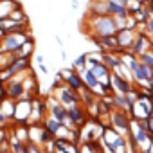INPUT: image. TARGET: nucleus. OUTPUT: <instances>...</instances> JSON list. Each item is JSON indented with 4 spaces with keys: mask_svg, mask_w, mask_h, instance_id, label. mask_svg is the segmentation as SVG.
I'll return each mask as SVG.
<instances>
[{
    "mask_svg": "<svg viewBox=\"0 0 153 153\" xmlns=\"http://www.w3.org/2000/svg\"><path fill=\"white\" fill-rule=\"evenodd\" d=\"M6 92H7L9 99L16 101V99H20V97L24 96V83L18 81L16 78H11L9 83H7V90H6Z\"/></svg>",
    "mask_w": 153,
    "mask_h": 153,
    "instance_id": "obj_8",
    "label": "nucleus"
},
{
    "mask_svg": "<svg viewBox=\"0 0 153 153\" xmlns=\"http://www.w3.org/2000/svg\"><path fill=\"white\" fill-rule=\"evenodd\" d=\"M94 34L96 38H103V36H112L117 34V25H115V18L106 15V16H96L94 20Z\"/></svg>",
    "mask_w": 153,
    "mask_h": 153,
    "instance_id": "obj_1",
    "label": "nucleus"
},
{
    "mask_svg": "<svg viewBox=\"0 0 153 153\" xmlns=\"http://www.w3.org/2000/svg\"><path fill=\"white\" fill-rule=\"evenodd\" d=\"M43 128H45L49 133H52L54 137H59V131H61L65 126H63L59 121H56L54 117H47V119L43 121Z\"/></svg>",
    "mask_w": 153,
    "mask_h": 153,
    "instance_id": "obj_9",
    "label": "nucleus"
},
{
    "mask_svg": "<svg viewBox=\"0 0 153 153\" xmlns=\"http://www.w3.org/2000/svg\"><path fill=\"white\" fill-rule=\"evenodd\" d=\"M36 61H38V65H43V56L38 54V56H36Z\"/></svg>",
    "mask_w": 153,
    "mask_h": 153,
    "instance_id": "obj_14",
    "label": "nucleus"
},
{
    "mask_svg": "<svg viewBox=\"0 0 153 153\" xmlns=\"http://www.w3.org/2000/svg\"><path fill=\"white\" fill-rule=\"evenodd\" d=\"M61 78L65 79L67 87H70L74 92H81L85 88V83H83V78L76 72L74 68H68V70H63L61 72Z\"/></svg>",
    "mask_w": 153,
    "mask_h": 153,
    "instance_id": "obj_4",
    "label": "nucleus"
},
{
    "mask_svg": "<svg viewBox=\"0 0 153 153\" xmlns=\"http://www.w3.org/2000/svg\"><path fill=\"white\" fill-rule=\"evenodd\" d=\"M112 87H114V92L115 94H128L133 90V83H130L128 79H124L123 76L112 72Z\"/></svg>",
    "mask_w": 153,
    "mask_h": 153,
    "instance_id": "obj_7",
    "label": "nucleus"
},
{
    "mask_svg": "<svg viewBox=\"0 0 153 153\" xmlns=\"http://www.w3.org/2000/svg\"><path fill=\"white\" fill-rule=\"evenodd\" d=\"M135 40H137V34H135L133 29L117 31V42H119V49H121V51H131Z\"/></svg>",
    "mask_w": 153,
    "mask_h": 153,
    "instance_id": "obj_5",
    "label": "nucleus"
},
{
    "mask_svg": "<svg viewBox=\"0 0 153 153\" xmlns=\"http://www.w3.org/2000/svg\"><path fill=\"white\" fill-rule=\"evenodd\" d=\"M146 121H148V133H149V137H153V115Z\"/></svg>",
    "mask_w": 153,
    "mask_h": 153,
    "instance_id": "obj_13",
    "label": "nucleus"
},
{
    "mask_svg": "<svg viewBox=\"0 0 153 153\" xmlns=\"http://www.w3.org/2000/svg\"><path fill=\"white\" fill-rule=\"evenodd\" d=\"M139 61L144 63L146 67H149V68L153 70V51H148V52L140 54V56H139Z\"/></svg>",
    "mask_w": 153,
    "mask_h": 153,
    "instance_id": "obj_11",
    "label": "nucleus"
},
{
    "mask_svg": "<svg viewBox=\"0 0 153 153\" xmlns=\"http://www.w3.org/2000/svg\"><path fill=\"white\" fill-rule=\"evenodd\" d=\"M27 153H42L38 148H36V144H33V142H29L27 144Z\"/></svg>",
    "mask_w": 153,
    "mask_h": 153,
    "instance_id": "obj_12",
    "label": "nucleus"
},
{
    "mask_svg": "<svg viewBox=\"0 0 153 153\" xmlns=\"http://www.w3.org/2000/svg\"><path fill=\"white\" fill-rule=\"evenodd\" d=\"M56 99L65 106V108H72V106H78L81 97L78 96V92H74L70 87H59V90H56Z\"/></svg>",
    "mask_w": 153,
    "mask_h": 153,
    "instance_id": "obj_2",
    "label": "nucleus"
},
{
    "mask_svg": "<svg viewBox=\"0 0 153 153\" xmlns=\"http://www.w3.org/2000/svg\"><path fill=\"white\" fill-rule=\"evenodd\" d=\"M27 38L22 34H7L4 38V49L6 52H18L24 45H25Z\"/></svg>",
    "mask_w": 153,
    "mask_h": 153,
    "instance_id": "obj_6",
    "label": "nucleus"
},
{
    "mask_svg": "<svg viewBox=\"0 0 153 153\" xmlns=\"http://www.w3.org/2000/svg\"><path fill=\"white\" fill-rule=\"evenodd\" d=\"M78 6H79V0H72V7L78 9Z\"/></svg>",
    "mask_w": 153,
    "mask_h": 153,
    "instance_id": "obj_15",
    "label": "nucleus"
},
{
    "mask_svg": "<svg viewBox=\"0 0 153 153\" xmlns=\"http://www.w3.org/2000/svg\"><path fill=\"white\" fill-rule=\"evenodd\" d=\"M6 119H7V117H6V115H4V112H0V124H2V123H4V121H6Z\"/></svg>",
    "mask_w": 153,
    "mask_h": 153,
    "instance_id": "obj_16",
    "label": "nucleus"
},
{
    "mask_svg": "<svg viewBox=\"0 0 153 153\" xmlns=\"http://www.w3.org/2000/svg\"><path fill=\"white\" fill-rule=\"evenodd\" d=\"M67 114L70 117V121L74 124H78V126H83L85 123V112L79 108V106H72V108H67Z\"/></svg>",
    "mask_w": 153,
    "mask_h": 153,
    "instance_id": "obj_10",
    "label": "nucleus"
},
{
    "mask_svg": "<svg viewBox=\"0 0 153 153\" xmlns=\"http://www.w3.org/2000/svg\"><path fill=\"white\" fill-rule=\"evenodd\" d=\"M110 119H112V128L115 131H121V133H130V114L124 112V110H114L110 114Z\"/></svg>",
    "mask_w": 153,
    "mask_h": 153,
    "instance_id": "obj_3",
    "label": "nucleus"
}]
</instances>
